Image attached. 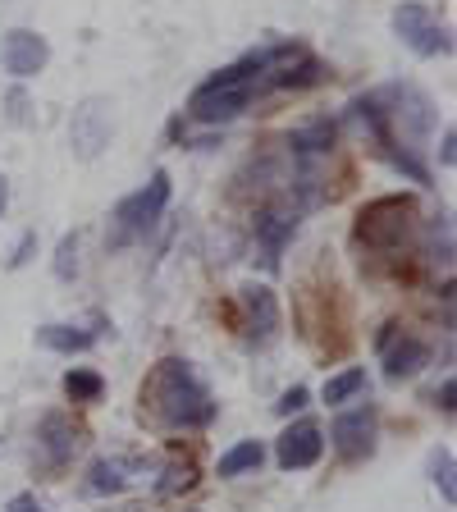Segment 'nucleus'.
Instances as JSON below:
<instances>
[{
  "label": "nucleus",
  "mask_w": 457,
  "mask_h": 512,
  "mask_svg": "<svg viewBox=\"0 0 457 512\" xmlns=\"http://www.w3.org/2000/svg\"><path fill=\"white\" fill-rule=\"evenodd\" d=\"M46 60H51V46H46L42 32H32V28L5 32V46H0V64H5V74H10V78L28 83V78H37V74L46 69Z\"/></svg>",
  "instance_id": "0eeeda50"
},
{
  "label": "nucleus",
  "mask_w": 457,
  "mask_h": 512,
  "mask_svg": "<svg viewBox=\"0 0 457 512\" xmlns=\"http://www.w3.org/2000/svg\"><path fill=\"white\" fill-rule=\"evenodd\" d=\"M412 197H380V202H371L362 215H357V238L371 247H398L407 238V229H412Z\"/></svg>",
  "instance_id": "39448f33"
},
{
  "label": "nucleus",
  "mask_w": 457,
  "mask_h": 512,
  "mask_svg": "<svg viewBox=\"0 0 457 512\" xmlns=\"http://www.w3.org/2000/svg\"><path fill=\"white\" fill-rule=\"evenodd\" d=\"M256 87L252 83H234L224 74H211L188 101V115L202 119V124H224V119H238L247 106H252Z\"/></svg>",
  "instance_id": "20e7f679"
},
{
  "label": "nucleus",
  "mask_w": 457,
  "mask_h": 512,
  "mask_svg": "<svg viewBox=\"0 0 457 512\" xmlns=\"http://www.w3.org/2000/svg\"><path fill=\"white\" fill-rule=\"evenodd\" d=\"M435 485H439V494H444V503L453 508V503H457V485H453V453H448V448H439V453H435Z\"/></svg>",
  "instance_id": "4be33fe9"
},
{
  "label": "nucleus",
  "mask_w": 457,
  "mask_h": 512,
  "mask_svg": "<svg viewBox=\"0 0 457 512\" xmlns=\"http://www.w3.org/2000/svg\"><path fill=\"white\" fill-rule=\"evenodd\" d=\"M138 462L128 458H101L92 462V476H87V490L92 494H124L128 485H133V476H138Z\"/></svg>",
  "instance_id": "4468645a"
},
{
  "label": "nucleus",
  "mask_w": 457,
  "mask_h": 512,
  "mask_svg": "<svg viewBox=\"0 0 457 512\" xmlns=\"http://www.w3.org/2000/svg\"><path fill=\"white\" fill-rule=\"evenodd\" d=\"M78 275V234H64L55 247V279H74Z\"/></svg>",
  "instance_id": "412c9836"
},
{
  "label": "nucleus",
  "mask_w": 457,
  "mask_h": 512,
  "mask_svg": "<svg viewBox=\"0 0 457 512\" xmlns=\"http://www.w3.org/2000/svg\"><path fill=\"white\" fill-rule=\"evenodd\" d=\"M5 512H46V508L32 499V494H19V499H10V508H5Z\"/></svg>",
  "instance_id": "393cba45"
},
{
  "label": "nucleus",
  "mask_w": 457,
  "mask_h": 512,
  "mask_svg": "<svg viewBox=\"0 0 457 512\" xmlns=\"http://www.w3.org/2000/svg\"><path fill=\"white\" fill-rule=\"evenodd\" d=\"M366 389V371L362 366H348V371H339V375H330L325 380V389H320V398L330 407H343V403H352V398Z\"/></svg>",
  "instance_id": "a211bd4d"
},
{
  "label": "nucleus",
  "mask_w": 457,
  "mask_h": 512,
  "mask_svg": "<svg viewBox=\"0 0 457 512\" xmlns=\"http://www.w3.org/2000/svg\"><path fill=\"white\" fill-rule=\"evenodd\" d=\"M375 435H380V421H375V407H352V412H339L334 416V453L343 462H362L375 453Z\"/></svg>",
  "instance_id": "423d86ee"
},
{
  "label": "nucleus",
  "mask_w": 457,
  "mask_h": 512,
  "mask_svg": "<svg viewBox=\"0 0 457 512\" xmlns=\"http://www.w3.org/2000/svg\"><path fill=\"white\" fill-rule=\"evenodd\" d=\"M421 366H430V348L421 339L403 334V339L384 343V375H389V380H412Z\"/></svg>",
  "instance_id": "ddd939ff"
},
{
  "label": "nucleus",
  "mask_w": 457,
  "mask_h": 512,
  "mask_svg": "<svg viewBox=\"0 0 457 512\" xmlns=\"http://www.w3.org/2000/svg\"><path fill=\"white\" fill-rule=\"evenodd\" d=\"M64 394L74 398V403H92V398H101V375L69 371V375H64Z\"/></svg>",
  "instance_id": "aec40b11"
},
{
  "label": "nucleus",
  "mask_w": 457,
  "mask_h": 512,
  "mask_svg": "<svg viewBox=\"0 0 457 512\" xmlns=\"http://www.w3.org/2000/svg\"><path fill=\"white\" fill-rule=\"evenodd\" d=\"M307 398H311L307 384H293V389H288V394L275 403V412H279V416H293V412H302V407H307Z\"/></svg>",
  "instance_id": "5701e85b"
},
{
  "label": "nucleus",
  "mask_w": 457,
  "mask_h": 512,
  "mask_svg": "<svg viewBox=\"0 0 457 512\" xmlns=\"http://www.w3.org/2000/svg\"><path fill=\"white\" fill-rule=\"evenodd\" d=\"M115 138V101L110 96H83L69 119V147L78 160H96Z\"/></svg>",
  "instance_id": "7ed1b4c3"
},
{
  "label": "nucleus",
  "mask_w": 457,
  "mask_h": 512,
  "mask_svg": "<svg viewBox=\"0 0 457 512\" xmlns=\"http://www.w3.org/2000/svg\"><path fill=\"white\" fill-rule=\"evenodd\" d=\"M142 403L170 430H197L215 416V403H211V394H206V384L197 380V371H192L188 362H179V357H170V362H160L156 371H151L147 389H142Z\"/></svg>",
  "instance_id": "f257e3e1"
},
{
  "label": "nucleus",
  "mask_w": 457,
  "mask_h": 512,
  "mask_svg": "<svg viewBox=\"0 0 457 512\" xmlns=\"http://www.w3.org/2000/svg\"><path fill=\"white\" fill-rule=\"evenodd\" d=\"M165 206H170V174L156 170L147 188L128 192L124 202L115 206V215H110V247H124V243L147 238L151 229H156V220L165 215Z\"/></svg>",
  "instance_id": "f03ea898"
},
{
  "label": "nucleus",
  "mask_w": 457,
  "mask_h": 512,
  "mask_svg": "<svg viewBox=\"0 0 457 512\" xmlns=\"http://www.w3.org/2000/svg\"><path fill=\"white\" fill-rule=\"evenodd\" d=\"M453 394H457V384H453V380H444V389H439V398H444L439 407H444V412H453Z\"/></svg>",
  "instance_id": "bb28decb"
},
{
  "label": "nucleus",
  "mask_w": 457,
  "mask_h": 512,
  "mask_svg": "<svg viewBox=\"0 0 457 512\" xmlns=\"http://www.w3.org/2000/svg\"><path fill=\"white\" fill-rule=\"evenodd\" d=\"M243 311H247V334H252V339L266 343L270 334L279 330V302L266 284H247L243 288Z\"/></svg>",
  "instance_id": "f8f14e48"
},
{
  "label": "nucleus",
  "mask_w": 457,
  "mask_h": 512,
  "mask_svg": "<svg viewBox=\"0 0 457 512\" xmlns=\"http://www.w3.org/2000/svg\"><path fill=\"white\" fill-rule=\"evenodd\" d=\"M78 444H83V439H78V426L69 421V416H60V412L42 416V426H37V453H42L46 467H64V462H74Z\"/></svg>",
  "instance_id": "9d476101"
},
{
  "label": "nucleus",
  "mask_w": 457,
  "mask_h": 512,
  "mask_svg": "<svg viewBox=\"0 0 457 512\" xmlns=\"http://www.w3.org/2000/svg\"><path fill=\"white\" fill-rule=\"evenodd\" d=\"M5 206H10V179L0 174V215H5Z\"/></svg>",
  "instance_id": "cd10ccee"
},
{
  "label": "nucleus",
  "mask_w": 457,
  "mask_h": 512,
  "mask_svg": "<svg viewBox=\"0 0 457 512\" xmlns=\"http://www.w3.org/2000/svg\"><path fill=\"white\" fill-rule=\"evenodd\" d=\"M32 252H37V234H32V229H28V234L19 238V247H14V256H10V270L28 266V261H32Z\"/></svg>",
  "instance_id": "b1692460"
},
{
  "label": "nucleus",
  "mask_w": 457,
  "mask_h": 512,
  "mask_svg": "<svg viewBox=\"0 0 457 512\" xmlns=\"http://www.w3.org/2000/svg\"><path fill=\"white\" fill-rule=\"evenodd\" d=\"M439 160L453 165V128H444V147H439Z\"/></svg>",
  "instance_id": "a878e982"
},
{
  "label": "nucleus",
  "mask_w": 457,
  "mask_h": 512,
  "mask_svg": "<svg viewBox=\"0 0 457 512\" xmlns=\"http://www.w3.org/2000/svg\"><path fill=\"white\" fill-rule=\"evenodd\" d=\"M298 234V206H266V211L256 215V238L266 247V261L275 266L279 252L288 247V238Z\"/></svg>",
  "instance_id": "9b49d317"
},
{
  "label": "nucleus",
  "mask_w": 457,
  "mask_h": 512,
  "mask_svg": "<svg viewBox=\"0 0 457 512\" xmlns=\"http://www.w3.org/2000/svg\"><path fill=\"white\" fill-rule=\"evenodd\" d=\"M334 133H339L334 119H311V124L293 128L288 147H293V156H325V151L334 147Z\"/></svg>",
  "instance_id": "2eb2a0df"
},
{
  "label": "nucleus",
  "mask_w": 457,
  "mask_h": 512,
  "mask_svg": "<svg viewBox=\"0 0 457 512\" xmlns=\"http://www.w3.org/2000/svg\"><path fill=\"white\" fill-rule=\"evenodd\" d=\"M426 247H430V261H453V224H448V215H435L430 220V234H426Z\"/></svg>",
  "instance_id": "6ab92c4d"
},
{
  "label": "nucleus",
  "mask_w": 457,
  "mask_h": 512,
  "mask_svg": "<svg viewBox=\"0 0 457 512\" xmlns=\"http://www.w3.org/2000/svg\"><path fill=\"white\" fill-rule=\"evenodd\" d=\"M261 462H266V448L256 444V439H243V444H234L220 462H215V476L234 480V476H247V471H256Z\"/></svg>",
  "instance_id": "dca6fc26"
},
{
  "label": "nucleus",
  "mask_w": 457,
  "mask_h": 512,
  "mask_svg": "<svg viewBox=\"0 0 457 512\" xmlns=\"http://www.w3.org/2000/svg\"><path fill=\"white\" fill-rule=\"evenodd\" d=\"M37 343H42V348H51V352H69V357H74V352H87L92 348V334H83V330H74V325H42V330H37Z\"/></svg>",
  "instance_id": "f3484780"
},
{
  "label": "nucleus",
  "mask_w": 457,
  "mask_h": 512,
  "mask_svg": "<svg viewBox=\"0 0 457 512\" xmlns=\"http://www.w3.org/2000/svg\"><path fill=\"white\" fill-rule=\"evenodd\" d=\"M320 453H325V435H320L316 421H298V426H288L284 435H279V448L275 458L284 471H307L320 462Z\"/></svg>",
  "instance_id": "1a4fd4ad"
},
{
  "label": "nucleus",
  "mask_w": 457,
  "mask_h": 512,
  "mask_svg": "<svg viewBox=\"0 0 457 512\" xmlns=\"http://www.w3.org/2000/svg\"><path fill=\"white\" fill-rule=\"evenodd\" d=\"M394 28H398V37H403L416 55H426V60H430V55H448V51H453L448 32L439 28L435 14H430L426 5H398Z\"/></svg>",
  "instance_id": "6e6552de"
}]
</instances>
